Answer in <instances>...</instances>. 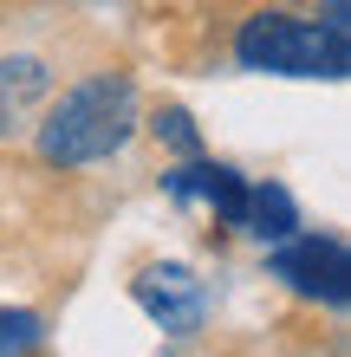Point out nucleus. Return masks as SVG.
I'll return each instance as SVG.
<instances>
[{
	"instance_id": "1",
	"label": "nucleus",
	"mask_w": 351,
	"mask_h": 357,
	"mask_svg": "<svg viewBox=\"0 0 351 357\" xmlns=\"http://www.w3.org/2000/svg\"><path fill=\"white\" fill-rule=\"evenodd\" d=\"M130 130H137V91H130V78L98 72L78 91L59 98V111L46 117V130H39V156L59 162V169L105 162L111 150L130 143Z\"/></svg>"
},
{
	"instance_id": "2",
	"label": "nucleus",
	"mask_w": 351,
	"mask_h": 357,
	"mask_svg": "<svg viewBox=\"0 0 351 357\" xmlns=\"http://www.w3.org/2000/svg\"><path fill=\"white\" fill-rule=\"evenodd\" d=\"M234 59L247 72H280V78H345L351 72V26L254 13L234 33Z\"/></svg>"
},
{
	"instance_id": "3",
	"label": "nucleus",
	"mask_w": 351,
	"mask_h": 357,
	"mask_svg": "<svg viewBox=\"0 0 351 357\" xmlns=\"http://www.w3.org/2000/svg\"><path fill=\"white\" fill-rule=\"evenodd\" d=\"M274 280H286L306 299H325V305H345L351 292V254L338 234H286L280 254H274Z\"/></svg>"
},
{
	"instance_id": "4",
	"label": "nucleus",
	"mask_w": 351,
	"mask_h": 357,
	"mask_svg": "<svg viewBox=\"0 0 351 357\" xmlns=\"http://www.w3.org/2000/svg\"><path fill=\"white\" fill-rule=\"evenodd\" d=\"M137 305L150 312L163 331H176V338H182V331L202 325V305H209V299H202V280H195V273H182V266H143L137 273Z\"/></svg>"
},
{
	"instance_id": "5",
	"label": "nucleus",
	"mask_w": 351,
	"mask_h": 357,
	"mask_svg": "<svg viewBox=\"0 0 351 357\" xmlns=\"http://www.w3.org/2000/svg\"><path fill=\"white\" fill-rule=\"evenodd\" d=\"M163 188H170L176 202H209L228 227H241V208H247V182L234 169H221V162H182V169L163 176Z\"/></svg>"
},
{
	"instance_id": "6",
	"label": "nucleus",
	"mask_w": 351,
	"mask_h": 357,
	"mask_svg": "<svg viewBox=\"0 0 351 357\" xmlns=\"http://www.w3.org/2000/svg\"><path fill=\"white\" fill-rule=\"evenodd\" d=\"M241 227H247V234H260V241H286V234L299 227V215H293V195H286L280 182H260V188H247Z\"/></svg>"
},
{
	"instance_id": "7",
	"label": "nucleus",
	"mask_w": 351,
	"mask_h": 357,
	"mask_svg": "<svg viewBox=\"0 0 351 357\" xmlns=\"http://www.w3.org/2000/svg\"><path fill=\"white\" fill-rule=\"evenodd\" d=\"M39 338H46V325L33 312H0V357H27L39 351Z\"/></svg>"
},
{
	"instance_id": "8",
	"label": "nucleus",
	"mask_w": 351,
	"mask_h": 357,
	"mask_svg": "<svg viewBox=\"0 0 351 357\" xmlns=\"http://www.w3.org/2000/svg\"><path fill=\"white\" fill-rule=\"evenodd\" d=\"M150 130L163 137V143H176L182 156H202V137H195V123H189V111H156V123Z\"/></svg>"
},
{
	"instance_id": "9",
	"label": "nucleus",
	"mask_w": 351,
	"mask_h": 357,
	"mask_svg": "<svg viewBox=\"0 0 351 357\" xmlns=\"http://www.w3.org/2000/svg\"><path fill=\"white\" fill-rule=\"evenodd\" d=\"M0 72H13V91H0V98H39V91H46V72H39L33 66V59H13V66H0Z\"/></svg>"
},
{
	"instance_id": "10",
	"label": "nucleus",
	"mask_w": 351,
	"mask_h": 357,
	"mask_svg": "<svg viewBox=\"0 0 351 357\" xmlns=\"http://www.w3.org/2000/svg\"><path fill=\"white\" fill-rule=\"evenodd\" d=\"M7 117H13V104H7V98H0V137H7Z\"/></svg>"
}]
</instances>
